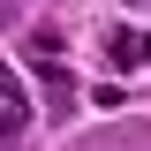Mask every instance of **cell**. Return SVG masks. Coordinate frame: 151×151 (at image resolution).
<instances>
[{"label": "cell", "mask_w": 151, "mask_h": 151, "mask_svg": "<svg viewBox=\"0 0 151 151\" xmlns=\"http://www.w3.org/2000/svg\"><path fill=\"white\" fill-rule=\"evenodd\" d=\"M30 129V98H23V83L8 68H0V144H8V136H23Z\"/></svg>", "instance_id": "6da1fadb"}, {"label": "cell", "mask_w": 151, "mask_h": 151, "mask_svg": "<svg viewBox=\"0 0 151 151\" xmlns=\"http://www.w3.org/2000/svg\"><path fill=\"white\" fill-rule=\"evenodd\" d=\"M106 53L121 60V68H136V60H151V38H144V30H113V38H106Z\"/></svg>", "instance_id": "7a4b0ae2"}]
</instances>
